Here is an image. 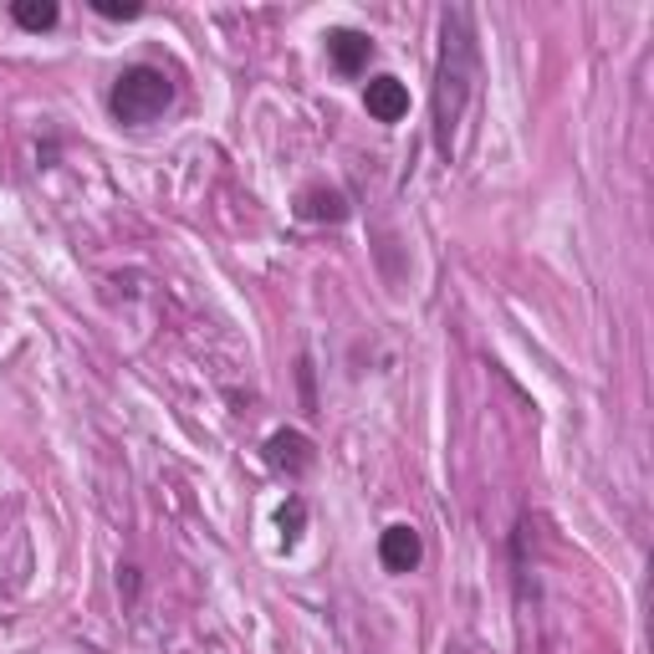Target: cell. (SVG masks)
<instances>
[{
	"label": "cell",
	"instance_id": "obj_1",
	"mask_svg": "<svg viewBox=\"0 0 654 654\" xmlns=\"http://www.w3.org/2000/svg\"><path fill=\"white\" fill-rule=\"evenodd\" d=\"M481 82V46H476V21L465 5L440 11V61H435V144L455 164L465 154V119L476 103Z\"/></svg>",
	"mask_w": 654,
	"mask_h": 654
},
{
	"label": "cell",
	"instance_id": "obj_2",
	"mask_svg": "<svg viewBox=\"0 0 654 654\" xmlns=\"http://www.w3.org/2000/svg\"><path fill=\"white\" fill-rule=\"evenodd\" d=\"M169 103H174V77L164 72V67H149V61L123 67L113 92H108V108H113V119H119L123 128H144V123H154Z\"/></svg>",
	"mask_w": 654,
	"mask_h": 654
},
{
	"label": "cell",
	"instance_id": "obj_3",
	"mask_svg": "<svg viewBox=\"0 0 654 654\" xmlns=\"http://www.w3.org/2000/svg\"><path fill=\"white\" fill-rule=\"evenodd\" d=\"M313 461H317V450H313V440H307L302 430H277V435H267V465L277 471V476L302 481L307 471H313Z\"/></svg>",
	"mask_w": 654,
	"mask_h": 654
},
{
	"label": "cell",
	"instance_id": "obj_4",
	"mask_svg": "<svg viewBox=\"0 0 654 654\" xmlns=\"http://www.w3.org/2000/svg\"><path fill=\"white\" fill-rule=\"evenodd\" d=\"M419 557H425V542H419V532L409 521L384 527V537H379V563H384L388 573H415Z\"/></svg>",
	"mask_w": 654,
	"mask_h": 654
},
{
	"label": "cell",
	"instance_id": "obj_5",
	"mask_svg": "<svg viewBox=\"0 0 654 654\" xmlns=\"http://www.w3.org/2000/svg\"><path fill=\"white\" fill-rule=\"evenodd\" d=\"M327 57H332V67H338L342 77H358L373 57V36L369 31H358V26L327 31Z\"/></svg>",
	"mask_w": 654,
	"mask_h": 654
},
{
	"label": "cell",
	"instance_id": "obj_6",
	"mask_svg": "<svg viewBox=\"0 0 654 654\" xmlns=\"http://www.w3.org/2000/svg\"><path fill=\"white\" fill-rule=\"evenodd\" d=\"M363 108L379 123H399L409 113V88H404L399 77H373L369 88H363Z\"/></svg>",
	"mask_w": 654,
	"mask_h": 654
},
{
	"label": "cell",
	"instance_id": "obj_7",
	"mask_svg": "<svg viewBox=\"0 0 654 654\" xmlns=\"http://www.w3.org/2000/svg\"><path fill=\"white\" fill-rule=\"evenodd\" d=\"M297 215L302 221H342L348 215V200L338 190H327V184H313V190L297 194Z\"/></svg>",
	"mask_w": 654,
	"mask_h": 654
},
{
	"label": "cell",
	"instance_id": "obj_8",
	"mask_svg": "<svg viewBox=\"0 0 654 654\" xmlns=\"http://www.w3.org/2000/svg\"><path fill=\"white\" fill-rule=\"evenodd\" d=\"M11 21L21 31H52L61 21V5H57V0H15Z\"/></svg>",
	"mask_w": 654,
	"mask_h": 654
},
{
	"label": "cell",
	"instance_id": "obj_9",
	"mask_svg": "<svg viewBox=\"0 0 654 654\" xmlns=\"http://www.w3.org/2000/svg\"><path fill=\"white\" fill-rule=\"evenodd\" d=\"M277 521H282V542L292 548V542L302 537V527H307V506H302V496H292V501L282 506V517H277Z\"/></svg>",
	"mask_w": 654,
	"mask_h": 654
},
{
	"label": "cell",
	"instance_id": "obj_10",
	"mask_svg": "<svg viewBox=\"0 0 654 654\" xmlns=\"http://www.w3.org/2000/svg\"><path fill=\"white\" fill-rule=\"evenodd\" d=\"M92 11L103 15V21H138L144 5H138V0H92Z\"/></svg>",
	"mask_w": 654,
	"mask_h": 654
}]
</instances>
